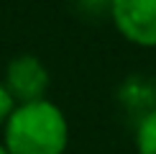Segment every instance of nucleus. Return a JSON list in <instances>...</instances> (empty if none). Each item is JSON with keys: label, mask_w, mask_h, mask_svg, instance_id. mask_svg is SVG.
Segmentation results:
<instances>
[{"label": "nucleus", "mask_w": 156, "mask_h": 154, "mask_svg": "<svg viewBox=\"0 0 156 154\" xmlns=\"http://www.w3.org/2000/svg\"><path fill=\"white\" fill-rule=\"evenodd\" d=\"M13 108H16V100L10 98V93L5 90V85H3V82H0V128L5 126L8 116L13 113Z\"/></svg>", "instance_id": "423d86ee"}, {"label": "nucleus", "mask_w": 156, "mask_h": 154, "mask_svg": "<svg viewBox=\"0 0 156 154\" xmlns=\"http://www.w3.org/2000/svg\"><path fill=\"white\" fill-rule=\"evenodd\" d=\"M154 95H156V82H154Z\"/></svg>", "instance_id": "6e6552de"}, {"label": "nucleus", "mask_w": 156, "mask_h": 154, "mask_svg": "<svg viewBox=\"0 0 156 154\" xmlns=\"http://www.w3.org/2000/svg\"><path fill=\"white\" fill-rule=\"evenodd\" d=\"M3 85L10 93V98L18 103H34L44 100L49 90V72L44 67V62L34 54H21L16 59L8 62L5 67Z\"/></svg>", "instance_id": "7ed1b4c3"}, {"label": "nucleus", "mask_w": 156, "mask_h": 154, "mask_svg": "<svg viewBox=\"0 0 156 154\" xmlns=\"http://www.w3.org/2000/svg\"><path fill=\"white\" fill-rule=\"evenodd\" d=\"M110 21L136 46H156V0H113Z\"/></svg>", "instance_id": "f03ea898"}, {"label": "nucleus", "mask_w": 156, "mask_h": 154, "mask_svg": "<svg viewBox=\"0 0 156 154\" xmlns=\"http://www.w3.org/2000/svg\"><path fill=\"white\" fill-rule=\"evenodd\" d=\"M77 8L90 13V16H97V13H110V5L113 0H74Z\"/></svg>", "instance_id": "39448f33"}, {"label": "nucleus", "mask_w": 156, "mask_h": 154, "mask_svg": "<svg viewBox=\"0 0 156 154\" xmlns=\"http://www.w3.org/2000/svg\"><path fill=\"white\" fill-rule=\"evenodd\" d=\"M136 149L138 154H156V108L144 113L136 126Z\"/></svg>", "instance_id": "20e7f679"}, {"label": "nucleus", "mask_w": 156, "mask_h": 154, "mask_svg": "<svg viewBox=\"0 0 156 154\" xmlns=\"http://www.w3.org/2000/svg\"><path fill=\"white\" fill-rule=\"evenodd\" d=\"M3 144L10 154H64L69 123L51 100L18 103L3 126Z\"/></svg>", "instance_id": "f257e3e1"}, {"label": "nucleus", "mask_w": 156, "mask_h": 154, "mask_svg": "<svg viewBox=\"0 0 156 154\" xmlns=\"http://www.w3.org/2000/svg\"><path fill=\"white\" fill-rule=\"evenodd\" d=\"M0 154H10V152H8V146H5V144H0Z\"/></svg>", "instance_id": "0eeeda50"}]
</instances>
